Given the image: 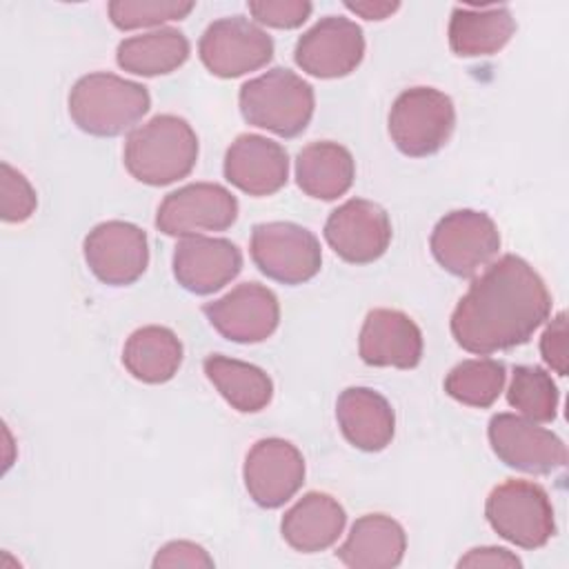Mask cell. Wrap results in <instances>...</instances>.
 Returning a JSON list of instances; mask_svg holds the SVG:
<instances>
[{
  "label": "cell",
  "instance_id": "cell-1",
  "mask_svg": "<svg viewBox=\"0 0 569 569\" xmlns=\"http://www.w3.org/2000/svg\"><path fill=\"white\" fill-rule=\"evenodd\" d=\"M551 313V293L538 271L507 253L476 278L451 313V336L478 356L525 345Z\"/></svg>",
  "mask_w": 569,
  "mask_h": 569
},
{
  "label": "cell",
  "instance_id": "cell-2",
  "mask_svg": "<svg viewBox=\"0 0 569 569\" xmlns=\"http://www.w3.org/2000/svg\"><path fill=\"white\" fill-rule=\"evenodd\" d=\"M122 158L138 182L164 187L193 171L198 136L184 118L160 113L127 136Z\"/></svg>",
  "mask_w": 569,
  "mask_h": 569
},
{
  "label": "cell",
  "instance_id": "cell-3",
  "mask_svg": "<svg viewBox=\"0 0 569 569\" xmlns=\"http://www.w3.org/2000/svg\"><path fill=\"white\" fill-rule=\"evenodd\" d=\"M151 107V96L140 82L116 73L82 76L69 91V116L78 129L98 138H113L131 129Z\"/></svg>",
  "mask_w": 569,
  "mask_h": 569
},
{
  "label": "cell",
  "instance_id": "cell-4",
  "mask_svg": "<svg viewBox=\"0 0 569 569\" xmlns=\"http://www.w3.org/2000/svg\"><path fill=\"white\" fill-rule=\"evenodd\" d=\"M238 102L249 124L280 138H296L311 122L316 96L311 84L298 73L276 67L244 82Z\"/></svg>",
  "mask_w": 569,
  "mask_h": 569
},
{
  "label": "cell",
  "instance_id": "cell-5",
  "mask_svg": "<svg viewBox=\"0 0 569 569\" xmlns=\"http://www.w3.org/2000/svg\"><path fill=\"white\" fill-rule=\"evenodd\" d=\"M456 127L451 98L433 87L405 89L389 111V136L396 149L409 158L438 153Z\"/></svg>",
  "mask_w": 569,
  "mask_h": 569
},
{
  "label": "cell",
  "instance_id": "cell-6",
  "mask_svg": "<svg viewBox=\"0 0 569 569\" xmlns=\"http://www.w3.org/2000/svg\"><path fill=\"white\" fill-rule=\"evenodd\" d=\"M485 516L500 538L522 549H540L556 533L551 498L531 480H507L493 487Z\"/></svg>",
  "mask_w": 569,
  "mask_h": 569
},
{
  "label": "cell",
  "instance_id": "cell-7",
  "mask_svg": "<svg viewBox=\"0 0 569 569\" xmlns=\"http://www.w3.org/2000/svg\"><path fill=\"white\" fill-rule=\"evenodd\" d=\"M429 247L445 271L458 278H471L496 258L500 231L485 211L458 209L438 220Z\"/></svg>",
  "mask_w": 569,
  "mask_h": 569
},
{
  "label": "cell",
  "instance_id": "cell-8",
  "mask_svg": "<svg viewBox=\"0 0 569 569\" xmlns=\"http://www.w3.org/2000/svg\"><path fill=\"white\" fill-rule=\"evenodd\" d=\"M253 264L271 280L282 284H302L311 280L322 264L318 238L296 222H260L249 242Z\"/></svg>",
  "mask_w": 569,
  "mask_h": 569
},
{
  "label": "cell",
  "instance_id": "cell-9",
  "mask_svg": "<svg viewBox=\"0 0 569 569\" xmlns=\"http://www.w3.org/2000/svg\"><path fill=\"white\" fill-rule=\"evenodd\" d=\"M198 56L209 73L238 78L262 69L273 58V40L242 16L213 20L198 42Z\"/></svg>",
  "mask_w": 569,
  "mask_h": 569
},
{
  "label": "cell",
  "instance_id": "cell-10",
  "mask_svg": "<svg viewBox=\"0 0 569 569\" xmlns=\"http://www.w3.org/2000/svg\"><path fill=\"white\" fill-rule=\"evenodd\" d=\"M238 218L236 196L216 182L184 184L164 196L156 213V227L164 236H200L224 231Z\"/></svg>",
  "mask_w": 569,
  "mask_h": 569
},
{
  "label": "cell",
  "instance_id": "cell-11",
  "mask_svg": "<svg viewBox=\"0 0 569 569\" xmlns=\"http://www.w3.org/2000/svg\"><path fill=\"white\" fill-rule=\"evenodd\" d=\"M487 436L498 460L511 469L545 476L567 465L565 442L525 416H491Z\"/></svg>",
  "mask_w": 569,
  "mask_h": 569
},
{
  "label": "cell",
  "instance_id": "cell-12",
  "mask_svg": "<svg viewBox=\"0 0 569 569\" xmlns=\"http://www.w3.org/2000/svg\"><path fill=\"white\" fill-rule=\"evenodd\" d=\"M91 273L111 287L136 282L149 264L147 233L124 220H107L96 224L82 244Z\"/></svg>",
  "mask_w": 569,
  "mask_h": 569
},
{
  "label": "cell",
  "instance_id": "cell-13",
  "mask_svg": "<svg viewBox=\"0 0 569 569\" xmlns=\"http://www.w3.org/2000/svg\"><path fill=\"white\" fill-rule=\"evenodd\" d=\"M362 29L345 16L320 18L298 38L293 51L296 64L305 73L322 80L349 76L362 62Z\"/></svg>",
  "mask_w": 569,
  "mask_h": 569
},
{
  "label": "cell",
  "instance_id": "cell-14",
  "mask_svg": "<svg viewBox=\"0 0 569 569\" xmlns=\"http://www.w3.org/2000/svg\"><path fill=\"white\" fill-rule=\"evenodd\" d=\"M209 325L227 340L251 345L267 340L280 322V302L260 282H242L202 307Z\"/></svg>",
  "mask_w": 569,
  "mask_h": 569
},
{
  "label": "cell",
  "instance_id": "cell-15",
  "mask_svg": "<svg viewBox=\"0 0 569 569\" xmlns=\"http://www.w3.org/2000/svg\"><path fill=\"white\" fill-rule=\"evenodd\" d=\"M325 240L345 262L369 264L378 260L391 242L389 213L378 202L351 198L329 213Z\"/></svg>",
  "mask_w": 569,
  "mask_h": 569
},
{
  "label": "cell",
  "instance_id": "cell-16",
  "mask_svg": "<svg viewBox=\"0 0 569 569\" xmlns=\"http://www.w3.org/2000/svg\"><path fill=\"white\" fill-rule=\"evenodd\" d=\"M242 478L256 505L278 509L289 502L305 482L302 453L289 440L262 438L247 451Z\"/></svg>",
  "mask_w": 569,
  "mask_h": 569
},
{
  "label": "cell",
  "instance_id": "cell-17",
  "mask_svg": "<svg viewBox=\"0 0 569 569\" xmlns=\"http://www.w3.org/2000/svg\"><path fill=\"white\" fill-rule=\"evenodd\" d=\"M242 269L240 249L227 238L187 236L173 251V278L191 293L207 296L229 284Z\"/></svg>",
  "mask_w": 569,
  "mask_h": 569
},
{
  "label": "cell",
  "instance_id": "cell-18",
  "mask_svg": "<svg viewBox=\"0 0 569 569\" xmlns=\"http://www.w3.org/2000/svg\"><path fill=\"white\" fill-rule=\"evenodd\" d=\"M222 171L227 182L249 196L262 198L287 184L289 156L282 144L264 136L242 133L229 144Z\"/></svg>",
  "mask_w": 569,
  "mask_h": 569
},
{
  "label": "cell",
  "instance_id": "cell-19",
  "mask_svg": "<svg viewBox=\"0 0 569 569\" xmlns=\"http://www.w3.org/2000/svg\"><path fill=\"white\" fill-rule=\"evenodd\" d=\"M422 347L420 327L398 309L369 311L358 338V353L371 367L413 369L422 358Z\"/></svg>",
  "mask_w": 569,
  "mask_h": 569
},
{
  "label": "cell",
  "instance_id": "cell-20",
  "mask_svg": "<svg viewBox=\"0 0 569 569\" xmlns=\"http://www.w3.org/2000/svg\"><path fill=\"white\" fill-rule=\"evenodd\" d=\"M336 420L347 442L369 453L382 451L396 431L389 400L369 387H347L336 400Z\"/></svg>",
  "mask_w": 569,
  "mask_h": 569
},
{
  "label": "cell",
  "instance_id": "cell-21",
  "mask_svg": "<svg viewBox=\"0 0 569 569\" xmlns=\"http://www.w3.org/2000/svg\"><path fill=\"white\" fill-rule=\"evenodd\" d=\"M407 551V533L398 520L385 513L360 516L338 547L336 556L351 569H391Z\"/></svg>",
  "mask_w": 569,
  "mask_h": 569
},
{
  "label": "cell",
  "instance_id": "cell-22",
  "mask_svg": "<svg viewBox=\"0 0 569 569\" xmlns=\"http://www.w3.org/2000/svg\"><path fill=\"white\" fill-rule=\"evenodd\" d=\"M347 513L342 505L322 491L305 493L280 522L287 545L302 553H316L329 549L342 533Z\"/></svg>",
  "mask_w": 569,
  "mask_h": 569
},
{
  "label": "cell",
  "instance_id": "cell-23",
  "mask_svg": "<svg viewBox=\"0 0 569 569\" xmlns=\"http://www.w3.org/2000/svg\"><path fill=\"white\" fill-rule=\"evenodd\" d=\"M353 178V156L338 142H311L296 158V182L311 198L336 200L351 189Z\"/></svg>",
  "mask_w": 569,
  "mask_h": 569
},
{
  "label": "cell",
  "instance_id": "cell-24",
  "mask_svg": "<svg viewBox=\"0 0 569 569\" xmlns=\"http://www.w3.org/2000/svg\"><path fill=\"white\" fill-rule=\"evenodd\" d=\"M516 33L507 7H456L449 20V47L456 56L478 58L498 53Z\"/></svg>",
  "mask_w": 569,
  "mask_h": 569
},
{
  "label": "cell",
  "instance_id": "cell-25",
  "mask_svg": "<svg viewBox=\"0 0 569 569\" xmlns=\"http://www.w3.org/2000/svg\"><path fill=\"white\" fill-rule=\"evenodd\" d=\"M122 365L136 380L162 385L171 380L182 365V342L167 327H140L124 342Z\"/></svg>",
  "mask_w": 569,
  "mask_h": 569
},
{
  "label": "cell",
  "instance_id": "cell-26",
  "mask_svg": "<svg viewBox=\"0 0 569 569\" xmlns=\"http://www.w3.org/2000/svg\"><path fill=\"white\" fill-rule=\"evenodd\" d=\"M189 40L173 27H160L149 33L124 38L116 49L120 69L133 76H164L182 67L189 58Z\"/></svg>",
  "mask_w": 569,
  "mask_h": 569
},
{
  "label": "cell",
  "instance_id": "cell-27",
  "mask_svg": "<svg viewBox=\"0 0 569 569\" xmlns=\"http://www.w3.org/2000/svg\"><path fill=\"white\" fill-rule=\"evenodd\" d=\"M209 382L240 413H256L273 398V382L260 367L211 353L202 362Z\"/></svg>",
  "mask_w": 569,
  "mask_h": 569
},
{
  "label": "cell",
  "instance_id": "cell-28",
  "mask_svg": "<svg viewBox=\"0 0 569 569\" xmlns=\"http://www.w3.org/2000/svg\"><path fill=\"white\" fill-rule=\"evenodd\" d=\"M507 380V369L500 360L493 358H471L458 362L445 378V391L476 409L491 407L502 393Z\"/></svg>",
  "mask_w": 569,
  "mask_h": 569
},
{
  "label": "cell",
  "instance_id": "cell-29",
  "mask_svg": "<svg viewBox=\"0 0 569 569\" xmlns=\"http://www.w3.org/2000/svg\"><path fill=\"white\" fill-rule=\"evenodd\" d=\"M509 405L533 422H551L558 413V387L542 367L518 365L507 389Z\"/></svg>",
  "mask_w": 569,
  "mask_h": 569
},
{
  "label": "cell",
  "instance_id": "cell-30",
  "mask_svg": "<svg viewBox=\"0 0 569 569\" xmlns=\"http://www.w3.org/2000/svg\"><path fill=\"white\" fill-rule=\"evenodd\" d=\"M196 9V2L173 0H113L109 2V20L120 31L158 27L169 20H182Z\"/></svg>",
  "mask_w": 569,
  "mask_h": 569
},
{
  "label": "cell",
  "instance_id": "cell-31",
  "mask_svg": "<svg viewBox=\"0 0 569 569\" xmlns=\"http://www.w3.org/2000/svg\"><path fill=\"white\" fill-rule=\"evenodd\" d=\"M38 196L27 176L9 162L0 164V218L4 222H24L33 216Z\"/></svg>",
  "mask_w": 569,
  "mask_h": 569
},
{
  "label": "cell",
  "instance_id": "cell-32",
  "mask_svg": "<svg viewBox=\"0 0 569 569\" xmlns=\"http://www.w3.org/2000/svg\"><path fill=\"white\" fill-rule=\"evenodd\" d=\"M313 4L307 0H256L249 13L256 22L273 29H296L311 16Z\"/></svg>",
  "mask_w": 569,
  "mask_h": 569
},
{
  "label": "cell",
  "instance_id": "cell-33",
  "mask_svg": "<svg viewBox=\"0 0 569 569\" xmlns=\"http://www.w3.org/2000/svg\"><path fill=\"white\" fill-rule=\"evenodd\" d=\"M158 567H213V558L207 553L204 547L191 540H171L158 549L153 562Z\"/></svg>",
  "mask_w": 569,
  "mask_h": 569
},
{
  "label": "cell",
  "instance_id": "cell-34",
  "mask_svg": "<svg viewBox=\"0 0 569 569\" xmlns=\"http://www.w3.org/2000/svg\"><path fill=\"white\" fill-rule=\"evenodd\" d=\"M542 360L558 373L567 376V313L560 311L540 338Z\"/></svg>",
  "mask_w": 569,
  "mask_h": 569
},
{
  "label": "cell",
  "instance_id": "cell-35",
  "mask_svg": "<svg viewBox=\"0 0 569 569\" xmlns=\"http://www.w3.org/2000/svg\"><path fill=\"white\" fill-rule=\"evenodd\" d=\"M458 567H491V569H518L522 567L520 558L505 547H476L469 549L460 560Z\"/></svg>",
  "mask_w": 569,
  "mask_h": 569
},
{
  "label": "cell",
  "instance_id": "cell-36",
  "mask_svg": "<svg viewBox=\"0 0 569 569\" xmlns=\"http://www.w3.org/2000/svg\"><path fill=\"white\" fill-rule=\"evenodd\" d=\"M345 7L353 13H358L365 20H385L391 13L400 9V2H382V0H358V2H345Z\"/></svg>",
  "mask_w": 569,
  "mask_h": 569
}]
</instances>
